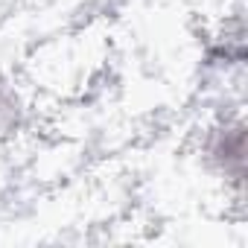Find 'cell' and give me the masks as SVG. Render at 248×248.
Instances as JSON below:
<instances>
[{
	"label": "cell",
	"mask_w": 248,
	"mask_h": 248,
	"mask_svg": "<svg viewBox=\"0 0 248 248\" xmlns=\"http://www.w3.org/2000/svg\"><path fill=\"white\" fill-rule=\"evenodd\" d=\"M213 158L222 164V170L228 175H233L236 181L242 178V129H225L216 143H213Z\"/></svg>",
	"instance_id": "obj_1"
}]
</instances>
